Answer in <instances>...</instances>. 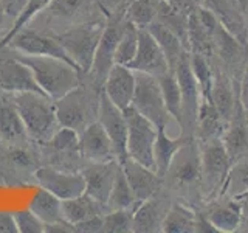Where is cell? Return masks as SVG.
<instances>
[{"label": "cell", "mask_w": 248, "mask_h": 233, "mask_svg": "<svg viewBox=\"0 0 248 233\" xmlns=\"http://www.w3.org/2000/svg\"><path fill=\"white\" fill-rule=\"evenodd\" d=\"M200 179V146L196 137H189L170 160L163 176V186L172 198L200 207L203 204Z\"/></svg>", "instance_id": "1"}, {"label": "cell", "mask_w": 248, "mask_h": 233, "mask_svg": "<svg viewBox=\"0 0 248 233\" xmlns=\"http://www.w3.org/2000/svg\"><path fill=\"white\" fill-rule=\"evenodd\" d=\"M14 56L27 64L41 90L53 101L62 98L81 84L82 72L70 62L50 56H30L14 51Z\"/></svg>", "instance_id": "2"}, {"label": "cell", "mask_w": 248, "mask_h": 233, "mask_svg": "<svg viewBox=\"0 0 248 233\" xmlns=\"http://www.w3.org/2000/svg\"><path fill=\"white\" fill-rule=\"evenodd\" d=\"M13 101L25 124L28 137L39 143H48L61 126L54 101L41 92L14 93Z\"/></svg>", "instance_id": "3"}, {"label": "cell", "mask_w": 248, "mask_h": 233, "mask_svg": "<svg viewBox=\"0 0 248 233\" xmlns=\"http://www.w3.org/2000/svg\"><path fill=\"white\" fill-rule=\"evenodd\" d=\"M106 23L107 20L104 19L76 23L75 27L62 31L61 34L56 36L70 59L75 62L82 75L90 72Z\"/></svg>", "instance_id": "4"}, {"label": "cell", "mask_w": 248, "mask_h": 233, "mask_svg": "<svg viewBox=\"0 0 248 233\" xmlns=\"http://www.w3.org/2000/svg\"><path fill=\"white\" fill-rule=\"evenodd\" d=\"M101 92L103 89L95 87L90 90L84 87L81 83L67 95L54 101L61 126H67L81 132L87 124L96 121Z\"/></svg>", "instance_id": "5"}, {"label": "cell", "mask_w": 248, "mask_h": 233, "mask_svg": "<svg viewBox=\"0 0 248 233\" xmlns=\"http://www.w3.org/2000/svg\"><path fill=\"white\" fill-rule=\"evenodd\" d=\"M199 146H200L202 198H203V200H209L222 194L231 162L220 138L199 142Z\"/></svg>", "instance_id": "6"}, {"label": "cell", "mask_w": 248, "mask_h": 233, "mask_svg": "<svg viewBox=\"0 0 248 233\" xmlns=\"http://www.w3.org/2000/svg\"><path fill=\"white\" fill-rule=\"evenodd\" d=\"M132 106L157 128L166 126L169 129V124L175 123L166 109L158 78L154 75L135 72V92Z\"/></svg>", "instance_id": "7"}, {"label": "cell", "mask_w": 248, "mask_h": 233, "mask_svg": "<svg viewBox=\"0 0 248 233\" xmlns=\"http://www.w3.org/2000/svg\"><path fill=\"white\" fill-rule=\"evenodd\" d=\"M127 121V159L147 168H154V145L157 138V126L140 114L134 106L124 109Z\"/></svg>", "instance_id": "8"}, {"label": "cell", "mask_w": 248, "mask_h": 233, "mask_svg": "<svg viewBox=\"0 0 248 233\" xmlns=\"http://www.w3.org/2000/svg\"><path fill=\"white\" fill-rule=\"evenodd\" d=\"M177 76L178 85L182 92V123L180 134L185 137H194V128H196V118L199 104L202 100L200 85L194 76L191 64H189V51H186L178 61V64L172 70Z\"/></svg>", "instance_id": "9"}, {"label": "cell", "mask_w": 248, "mask_h": 233, "mask_svg": "<svg viewBox=\"0 0 248 233\" xmlns=\"http://www.w3.org/2000/svg\"><path fill=\"white\" fill-rule=\"evenodd\" d=\"M124 23H126V17H118V19H110L107 20L103 36H101V41L98 44V49L95 53V59H93V64L90 68V78L92 83L98 85V87L103 89L104 80L108 73V70L112 68L115 64V50L116 45H118L120 36L123 33Z\"/></svg>", "instance_id": "10"}, {"label": "cell", "mask_w": 248, "mask_h": 233, "mask_svg": "<svg viewBox=\"0 0 248 233\" xmlns=\"http://www.w3.org/2000/svg\"><path fill=\"white\" fill-rule=\"evenodd\" d=\"M101 126L107 132L108 138L112 140V145L115 148L116 159L123 163L127 159V121L124 111L118 106H115L104 92H101L99 97V107L98 116Z\"/></svg>", "instance_id": "11"}, {"label": "cell", "mask_w": 248, "mask_h": 233, "mask_svg": "<svg viewBox=\"0 0 248 233\" xmlns=\"http://www.w3.org/2000/svg\"><path fill=\"white\" fill-rule=\"evenodd\" d=\"M6 47L13 49V51H17L22 54H30V56H50V58H58L65 62H70L76 67L75 62L70 59L64 47L56 37L46 36L42 33H34V31L28 30H20L17 31L11 41L8 42ZM5 49V47H3Z\"/></svg>", "instance_id": "12"}, {"label": "cell", "mask_w": 248, "mask_h": 233, "mask_svg": "<svg viewBox=\"0 0 248 233\" xmlns=\"http://www.w3.org/2000/svg\"><path fill=\"white\" fill-rule=\"evenodd\" d=\"M172 194L165 186L134 210V233H158L172 204Z\"/></svg>", "instance_id": "13"}, {"label": "cell", "mask_w": 248, "mask_h": 233, "mask_svg": "<svg viewBox=\"0 0 248 233\" xmlns=\"http://www.w3.org/2000/svg\"><path fill=\"white\" fill-rule=\"evenodd\" d=\"M34 179L41 188L48 190L61 200L72 199L85 193V179L82 173H67L53 166L36 169Z\"/></svg>", "instance_id": "14"}, {"label": "cell", "mask_w": 248, "mask_h": 233, "mask_svg": "<svg viewBox=\"0 0 248 233\" xmlns=\"http://www.w3.org/2000/svg\"><path fill=\"white\" fill-rule=\"evenodd\" d=\"M127 67H130L134 72L147 73L154 76H160L170 70L165 53H163L160 45L157 44V41H155L147 28L138 30L137 54Z\"/></svg>", "instance_id": "15"}, {"label": "cell", "mask_w": 248, "mask_h": 233, "mask_svg": "<svg viewBox=\"0 0 248 233\" xmlns=\"http://www.w3.org/2000/svg\"><path fill=\"white\" fill-rule=\"evenodd\" d=\"M200 210L205 213L206 219L211 222L217 233H234L242 225V213L236 198L217 196L214 199L203 200Z\"/></svg>", "instance_id": "16"}, {"label": "cell", "mask_w": 248, "mask_h": 233, "mask_svg": "<svg viewBox=\"0 0 248 233\" xmlns=\"http://www.w3.org/2000/svg\"><path fill=\"white\" fill-rule=\"evenodd\" d=\"M78 152L87 162H110L118 160L112 140L101 126L99 121H92L79 132Z\"/></svg>", "instance_id": "17"}, {"label": "cell", "mask_w": 248, "mask_h": 233, "mask_svg": "<svg viewBox=\"0 0 248 233\" xmlns=\"http://www.w3.org/2000/svg\"><path fill=\"white\" fill-rule=\"evenodd\" d=\"M89 163L90 165H87V168L82 171V176L85 179V193L107 207L108 194H110L113 181L121 163L118 160Z\"/></svg>", "instance_id": "18"}, {"label": "cell", "mask_w": 248, "mask_h": 233, "mask_svg": "<svg viewBox=\"0 0 248 233\" xmlns=\"http://www.w3.org/2000/svg\"><path fill=\"white\" fill-rule=\"evenodd\" d=\"M0 89L6 93L41 92L31 68L16 56L0 58Z\"/></svg>", "instance_id": "19"}, {"label": "cell", "mask_w": 248, "mask_h": 233, "mask_svg": "<svg viewBox=\"0 0 248 233\" xmlns=\"http://www.w3.org/2000/svg\"><path fill=\"white\" fill-rule=\"evenodd\" d=\"M103 92L115 106L127 109L132 106L135 92V72L127 66L113 64L103 84Z\"/></svg>", "instance_id": "20"}, {"label": "cell", "mask_w": 248, "mask_h": 233, "mask_svg": "<svg viewBox=\"0 0 248 233\" xmlns=\"http://www.w3.org/2000/svg\"><path fill=\"white\" fill-rule=\"evenodd\" d=\"M209 98L222 115V118L228 123L239 103V83H236L219 66H214V78L211 90H209Z\"/></svg>", "instance_id": "21"}, {"label": "cell", "mask_w": 248, "mask_h": 233, "mask_svg": "<svg viewBox=\"0 0 248 233\" xmlns=\"http://www.w3.org/2000/svg\"><path fill=\"white\" fill-rule=\"evenodd\" d=\"M121 168L126 174L127 181L135 193L138 202L152 198L163 188V177L157 174V171L147 168L141 163L132 159H126L121 163Z\"/></svg>", "instance_id": "22"}, {"label": "cell", "mask_w": 248, "mask_h": 233, "mask_svg": "<svg viewBox=\"0 0 248 233\" xmlns=\"http://www.w3.org/2000/svg\"><path fill=\"white\" fill-rule=\"evenodd\" d=\"M200 5L208 8L220 22V25L230 31L236 39L244 44H248V27L245 13L232 0H202Z\"/></svg>", "instance_id": "23"}, {"label": "cell", "mask_w": 248, "mask_h": 233, "mask_svg": "<svg viewBox=\"0 0 248 233\" xmlns=\"http://www.w3.org/2000/svg\"><path fill=\"white\" fill-rule=\"evenodd\" d=\"M220 140L231 163L248 154V120L240 101L234 109V114L227 123Z\"/></svg>", "instance_id": "24"}, {"label": "cell", "mask_w": 248, "mask_h": 233, "mask_svg": "<svg viewBox=\"0 0 248 233\" xmlns=\"http://www.w3.org/2000/svg\"><path fill=\"white\" fill-rule=\"evenodd\" d=\"M227 128V121L222 118V115L213 104L209 97H202L197 118H196V128H194V137L199 142L213 138H222L223 131Z\"/></svg>", "instance_id": "25"}, {"label": "cell", "mask_w": 248, "mask_h": 233, "mask_svg": "<svg viewBox=\"0 0 248 233\" xmlns=\"http://www.w3.org/2000/svg\"><path fill=\"white\" fill-rule=\"evenodd\" d=\"M197 207L182 199H175L170 204L169 212L163 221V233H196Z\"/></svg>", "instance_id": "26"}, {"label": "cell", "mask_w": 248, "mask_h": 233, "mask_svg": "<svg viewBox=\"0 0 248 233\" xmlns=\"http://www.w3.org/2000/svg\"><path fill=\"white\" fill-rule=\"evenodd\" d=\"M188 138L189 137H185L182 134L170 135L166 126L157 128V138H155L154 145V168L158 176H165L170 160L174 159L175 152Z\"/></svg>", "instance_id": "27"}, {"label": "cell", "mask_w": 248, "mask_h": 233, "mask_svg": "<svg viewBox=\"0 0 248 233\" xmlns=\"http://www.w3.org/2000/svg\"><path fill=\"white\" fill-rule=\"evenodd\" d=\"M0 138L10 145H22L30 138L13 98H0Z\"/></svg>", "instance_id": "28"}, {"label": "cell", "mask_w": 248, "mask_h": 233, "mask_svg": "<svg viewBox=\"0 0 248 233\" xmlns=\"http://www.w3.org/2000/svg\"><path fill=\"white\" fill-rule=\"evenodd\" d=\"M107 210L108 208L104 204L93 199L87 193L72 199L62 200V215H64V219L73 225L87 219V217L93 215H104Z\"/></svg>", "instance_id": "29"}, {"label": "cell", "mask_w": 248, "mask_h": 233, "mask_svg": "<svg viewBox=\"0 0 248 233\" xmlns=\"http://www.w3.org/2000/svg\"><path fill=\"white\" fill-rule=\"evenodd\" d=\"M146 28L149 30V33L154 36V39L160 45V49L163 50V53H165L169 68L174 70L175 66L178 64V61H180V58L188 51L185 49L183 42L178 39V36L175 33H172L168 27H165L158 20H154L151 25H147Z\"/></svg>", "instance_id": "30"}, {"label": "cell", "mask_w": 248, "mask_h": 233, "mask_svg": "<svg viewBox=\"0 0 248 233\" xmlns=\"http://www.w3.org/2000/svg\"><path fill=\"white\" fill-rule=\"evenodd\" d=\"M28 208L44 224H51L64 219V215H62V200L45 188H39L33 194Z\"/></svg>", "instance_id": "31"}, {"label": "cell", "mask_w": 248, "mask_h": 233, "mask_svg": "<svg viewBox=\"0 0 248 233\" xmlns=\"http://www.w3.org/2000/svg\"><path fill=\"white\" fill-rule=\"evenodd\" d=\"M160 23L168 27L172 33L178 36V39L183 42L185 49L189 51L188 42V25H189V16L183 14L174 8L168 0H157V19Z\"/></svg>", "instance_id": "32"}, {"label": "cell", "mask_w": 248, "mask_h": 233, "mask_svg": "<svg viewBox=\"0 0 248 233\" xmlns=\"http://www.w3.org/2000/svg\"><path fill=\"white\" fill-rule=\"evenodd\" d=\"M95 5H98L96 0H51L45 10H48L53 17L82 23L85 22L82 17L85 14H92Z\"/></svg>", "instance_id": "33"}, {"label": "cell", "mask_w": 248, "mask_h": 233, "mask_svg": "<svg viewBox=\"0 0 248 233\" xmlns=\"http://www.w3.org/2000/svg\"><path fill=\"white\" fill-rule=\"evenodd\" d=\"M138 204L140 202L135 198V193L132 190L127 177L120 165V169H118V173H116L110 194H108V199H107V208L108 210H132V212H134Z\"/></svg>", "instance_id": "34"}, {"label": "cell", "mask_w": 248, "mask_h": 233, "mask_svg": "<svg viewBox=\"0 0 248 233\" xmlns=\"http://www.w3.org/2000/svg\"><path fill=\"white\" fill-rule=\"evenodd\" d=\"M158 78L160 87L163 92V98H165V104L169 115L175 120V123L180 128L182 123V92H180V85H178L177 76L172 70L163 73Z\"/></svg>", "instance_id": "35"}, {"label": "cell", "mask_w": 248, "mask_h": 233, "mask_svg": "<svg viewBox=\"0 0 248 233\" xmlns=\"http://www.w3.org/2000/svg\"><path fill=\"white\" fill-rule=\"evenodd\" d=\"M248 191V154L231 163L222 194L228 198H239Z\"/></svg>", "instance_id": "36"}, {"label": "cell", "mask_w": 248, "mask_h": 233, "mask_svg": "<svg viewBox=\"0 0 248 233\" xmlns=\"http://www.w3.org/2000/svg\"><path fill=\"white\" fill-rule=\"evenodd\" d=\"M138 27H135L134 23H130L126 20L123 28V33L120 36L118 45H116L115 50V64H121V66H129L132 59L135 58L137 49H138Z\"/></svg>", "instance_id": "37"}, {"label": "cell", "mask_w": 248, "mask_h": 233, "mask_svg": "<svg viewBox=\"0 0 248 233\" xmlns=\"http://www.w3.org/2000/svg\"><path fill=\"white\" fill-rule=\"evenodd\" d=\"M124 17L138 28H146L157 19V0H130Z\"/></svg>", "instance_id": "38"}, {"label": "cell", "mask_w": 248, "mask_h": 233, "mask_svg": "<svg viewBox=\"0 0 248 233\" xmlns=\"http://www.w3.org/2000/svg\"><path fill=\"white\" fill-rule=\"evenodd\" d=\"M189 64H191L192 73L200 85L202 97H209V90H211V84L214 78L213 62L206 56H203V54L189 51Z\"/></svg>", "instance_id": "39"}, {"label": "cell", "mask_w": 248, "mask_h": 233, "mask_svg": "<svg viewBox=\"0 0 248 233\" xmlns=\"http://www.w3.org/2000/svg\"><path fill=\"white\" fill-rule=\"evenodd\" d=\"M134 212L132 210H107L103 216V233H132Z\"/></svg>", "instance_id": "40"}, {"label": "cell", "mask_w": 248, "mask_h": 233, "mask_svg": "<svg viewBox=\"0 0 248 233\" xmlns=\"http://www.w3.org/2000/svg\"><path fill=\"white\" fill-rule=\"evenodd\" d=\"M50 3H51V0H30L27 8H25V11L20 14V17L16 20L10 28H8V31L2 36V39H0V50L8 45V42L11 41V37L17 33V31L25 28V25H28V22L41 11H44Z\"/></svg>", "instance_id": "41"}, {"label": "cell", "mask_w": 248, "mask_h": 233, "mask_svg": "<svg viewBox=\"0 0 248 233\" xmlns=\"http://www.w3.org/2000/svg\"><path fill=\"white\" fill-rule=\"evenodd\" d=\"M78 142H79V132L67 126H59L46 145H50L58 152H78Z\"/></svg>", "instance_id": "42"}, {"label": "cell", "mask_w": 248, "mask_h": 233, "mask_svg": "<svg viewBox=\"0 0 248 233\" xmlns=\"http://www.w3.org/2000/svg\"><path fill=\"white\" fill-rule=\"evenodd\" d=\"M19 233H44L45 224L30 208L13 212Z\"/></svg>", "instance_id": "43"}, {"label": "cell", "mask_w": 248, "mask_h": 233, "mask_svg": "<svg viewBox=\"0 0 248 233\" xmlns=\"http://www.w3.org/2000/svg\"><path fill=\"white\" fill-rule=\"evenodd\" d=\"M98 8L107 20L124 17L130 0H96Z\"/></svg>", "instance_id": "44"}, {"label": "cell", "mask_w": 248, "mask_h": 233, "mask_svg": "<svg viewBox=\"0 0 248 233\" xmlns=\"http://www.w3.org/2000/svg\"><path fill=\"white\" fill-rule=\"evenodd\" d=\"M28 2L30 0H0V6H2V10L6 16V20L10 22V27L20 17V14L25 11Z\"/></svg>", "instance_id": "45"}, {"label": "cell", "mask_w": 248, "mask_h": 233, "mask_svg": "<svg viewBox=\"0 0 248 233\" xmlns=\"http://www.w3.org/2000/svg\"><path fill=\"white\" fill-rule=\"evenodd\" d=\"M103 216L104 215H93L87 219L75 224L76 233H103Z\"/></svg>", "instance_id": "46"}, {"label": "cell", "mask_w": 248, "mask_h": 233, "mask_svg": "<svg viewBox=\"0 0 248 233\" xmlns=\"http://www.w3.org/2000/svg\"><path fill=\"white\" fill-rule=\"evenodd\" d=\"M0 233H19L13 212L0 210Z\"/></svg>", "instance_id": "47"}, {"label": "cell", "mask_w": 248, "mask_h": 233, "mask_svg": "<svg viewBox=\"0 0 248 233\" xmlns=\"http://www.w3.org/2000/svg\"><path fill=\"white\" fill-rule=\"evenodd\" d=\"M239 101H240V104H242V109L248 120V64L242 75V80L239 83Z\"/></svg>", "instance_id": "48"}, {"label": "cell", "mask_w": 248, "mask_h": 233, "mask_svg": "<svg viewBox=\"0 0 248 233\" xmlns=\"http://www.w3.org/2000/svg\"><path fill=\"white\" fill-rule=\"evenodd\" d=\"M44 233H76V232H75V225L73 224H70L68 221L62 219V221H58V222L45 224Z\"/></svg>", "instance_id": "49"}, {"label": "cell", "mask_w": 248, "mask_h": 233, "mask_svg": "<svg viewBox=\"0 0 248 233\" xmlns=\"http://www.w3.org/2000/svg\"><path fill=\"white\" fill-rule=\"evenodd\" d=\"M168 2L174 8H177L178 11H182L183 14H188V16L196 11L199 6L197 0H168Z\"/></svg>", "instance_id": "50"}, {"label": "cell", "mask_w": 248, "mask_h": 233, "mask_svg": "<svg viewBox=\"0 0 248 233\" xmlns=\"http://www.w3.org/2000/svg\"><path fill=\"white\" fill-rule=\"evenodd\" d=\"M239 205H240V213H242V225H240L239 232H244L248 227V191L240 194L239 198H236Z\"/></svg>", "instance_id": "51"}, {"label": "cell", "mask_w": 248, "mask_h": 233, "mask_svg": "<svg viewBox=\"0 0 248 233\" xmlns=\"http://www.w3.org/2000/svg\"><path fill=\"white\" fill-rule=\"evenodd\" d=\"M5 22H6V16L2 10V6H0V30H2V27L5 25Z\"/></svg>", "instance_id": "52"}, {"label": "cell", "mask_w": 248, "mask_h": 233, "mask_svg": "<svg viewBox=\"0 0 248 233\" xmlns=\"http://www.w3.org/2000/svg\"><path fill=\"white\" fill-rule=\"evenodd\" d=\"M245 17H247V27H248V11L245 13Z\"/></svg>", "instance_id": "53"}, {"label": "cell", "mask_w": 248, "mask_h": 233, "mask_svg": "<svg viewBox=\"0 0 248 233\" xmlns=\"http://www.w3.org/2000/svg\"><path fill=\"white\" fill-rule=\"evenodd\" d=\"M244 233H248V227H247V229L244 230Z\"/></svg>", "instance_id": "54"}, {"label": "cell", "mask_w": 248, "mask_h": 233, "mask_svg": "<svg viewBox=\"0 0 248 233\" xmlns=\"http://www.w3.org/2000/svg\"><path fill=\"white\" fill-rule=\"evenodd\" d=\"M197 2H199V5H200V2H202V0H197Z\"/></svg>", "instance_id": "55"}]
</instances>
